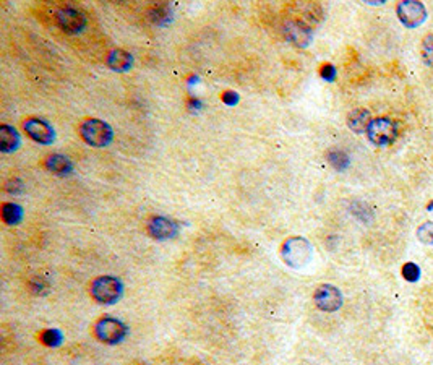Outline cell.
Segmentation results:
<instances>
[{"instance_id":"12","label":"cell","mask_w":433,"mask_h":365,"mask_svg":"<svg viewBox=\"0 0 433 365\" xmlns=\"http://www.w3.org/2000/svg\"><path fill=\"white\" fill-rule=\"evenodd\" d=\"M47 171H51L56 176H68L73 171V164L63 155H51L46 160Z\"/></svg>"},{"instance_id":"1","label":"cell","mask_w":433,"mask_h":365,"mask_svg":"<svg viewBox=\"0 0 433 365\" xmlns=\"http://www.w3.org/2000/svg\"><path fill=\"white\" fill-rule=\"evenodd\" d=\"M314 255V247L304 237H290L281 247V257L287 267L300 269L307 267Z\"/></svg>"},{"instance_id":"4","label":"cell","mask_w":433,"mask_h":365,"mask_svg":"<svg viewBox=\"0 0 433 365\" xmlns=\"http://www.w3.org/2000/svg\"><path fill=\"white\" fill-rule=\"evenodd\" d=\"M367 136L375 146H389L398 139V125L389 117L372 119L367 129Z\"/></svg>"},{"instance_id":"6","label":"cell","mask_w":433,"mask_h":365,"mask_svg":"<svg viewBox=\"0 0 433 365\" xmlns=\"http://www.w3.org/2000/svg\"><path fill=\"white\" fill-rule=\"evenodd\" d=\"M396 13L401 20V23L408 28H417L427 20L425 5L417 0H403L396 7Z\"/></svg>"},{"instance_id":"8","label":"cell","mask_w":433,"mask_h":365,"mask_svg":"<svg viewBox=\"0 0 433 365\" xmlns=\"http://www.w3.org/2000/svg\"><path fill=\"white\" fill-rule=\"evenodd\" d=\"M148 234L156 241H169L179 234V224L166 216H155L148 221Z\"/></svg>"},{"instance_id":"13","label":"cell","mask_w":433,"mask_h":365,"mask_svg":"<svg viewBox=\"0 0 433 365\" xmlns=\"http://www.w3.org/2000/svg\"><path fill=\"white\" fill-rule=\"evenodd\" d=\"M370 122L372 117L367 109H356L347 115V125H349V129L356 132V134H363V132L367 134V129L368 125H370Z\"/></svg>"},{"instance_id":"17","label":"cell","mask_w":433,"mask_h":365,"mask_svg":"<svg viewBox=\"0 0 433 365\" xmlns=\"http://www.w3.org/2000/svg\"><path fill=\"white\" fill-rule=\"evenodd\" d=\"M326 160L331 164L332 167L337 169V171H344V169L349 166V156L346 155L344 151L341 150H331L328 155H326Z\"/></svg>"},{"instance_id":"25","label":"cell","mask_w":433,"mask_h":365,"mask_svg":"<svg viewBox=\"0 0 433 365\" xmlns=\"http://www.w3.org/2000/svg\"><path fill=\"white\" fill-rule=\"evenodd\" d=\"M17 185L20 187V185H23V184H21L18 179H13V181H10L7 185H5V188H7V192L10 193H17L21 190V188H17Z\"/></svg>"},{"instance_id":"7","label":"cell","mask_w":433,"mask_h":365,"mask_svg":"<svg viewBox=\"0 0 433 365\" xmlns=\"http://www.w3.org/2000/svg\"><path fill=\"white\" fill-rule=\"evenodd\" d=\"M314 300H315V305L318 307L320 310L332 314V312H337L341 309L342 294H341V290L336 288V286L321 284L315 290Z\"/></svg>"},{"instance_id":"19","label":"cell","mask_w":433,"mask_h":365,"mask_svg":"<svg viewBox=\"0 0 433 365\" xmlns=\"http://www.w3.org/2000/svg\"><path fill=\"white\" fill-rule=\"evenodd\" d=\"M420 54H422V60H424L429 67H433V33L427 34L425 38L422 39Z\"/></svg>"},{"instance_id":"15","label":"cell","mask_w":433,"mask_h":365,"mask_svg":"<svg viewBox=\"0 0 433 365\" xmlns=\"http://www.w3.org/2000/svg\"><path fill=\"white\" fill-rule=\"evenodd\" d=\"M20 146L18 132L10 125L0 127V150L2 153H13Z\"/></svg>"},{"instance_id":"24","label":"cell","mask_w":433,"mask_h":365,"mask_svg":"<svg viewBox=\"0 0 433 365\" xmlns=\"http://www.w3.org/2000/svg\"><path fill=\"white\" fill-rule=\"evenodd\" d=\"M223 101L227 104V105H235L237 101H239V94L234 93V91H226L223 94Z\"/></svg>"},{"instance_id":"16","label":"cell","mask_w":433,"mask_h":365,"mask_svg":"<svg viewBox=\"0 0 433 365\" xmlns=\"http://www.w3.org/2000/svg\"><path fill=\"white\" fill-rule=\"evenodd\" d=\"M0 213H2L4 223L8 226H17L23 219V208L17 203H4Z\"/></svg>"},{"instance_id":"22","label":"cell","mask_w":433,"mask_h":365,"mask_svg":"<svg viewBox=\"0 0 433 365\" xmlns=\"http://www.w3.org/2000/svg\"><path fill=\"white\" fill-rule=\"evenodd\" d=\"M320 75L325 78L326 82H332L336 78V68L331 65V63H325L320 68Z\"/></svg>"},{"instance_id":"26","label":"cell","mask_w":433,"mask_h":365,"mask_svg":"<svg viewBox=\"0 0 433 365\" xmlns=\"http://www.w3.org/2000/svg\"><path fill=\"white\" fill-rule=\"evenodd\" d=\"M427 210H429V211H433V200H432V202H430L429 205H427Z\"/></svg>"},{"instance_id":"21","label":"cell","mask_w":433,"mask_h":365,"mask_svg":"<svg viewBox=\"0 0 433 365\" xmlns=\"http://www.w3.org/2000/svg\"><path fill=\"white\" fill-rule=\"evenodd\" d=\"M403 276H404L406 281H409V283L419 281V278H420V268L417 267V264L413 263V262L406 263L404 267H403Z\"/></svg>"},{"instance_id":"14","label":"cell","mask_w":433,"mask_h":365,"mask_svg":"<svg viewBox=\"0 0 433 365\" xmlns=\"http://www.w3.org/2000/svg\"><path fill=\"white\" fill-rule=\"evenodd\" d=\"M108 65L115 72H127L134 65V57H131L130 52L122 49L112 51L108 57Z\"/></svg>"},{"instance_id":"3","label":"cell","mask_w":433,"mask_h":365,"mask_svg":"<svg viewBox=\"0 0 433 365\" xmlns=\"http://www.w3.org/2000/svg\"><path fill=\"white\" fill-rule=\"evenodd\" d=\"M127 333H129V328H127L124 321L112 319V316H103L94 325V335L104 345H119V342L125 340Z\"/></svg>"},{"instance_id":"5","label":"cell","mask_w":433,"mask_h":365,"mask_svg":"<svg viewBox=\"0 0 433 365\" xmlns=\"http://www.w3.org/2000/svg\"><path fill=\"white\" fill-rule=\"evenodd\" d=\"M80 135L88 145L101 148L108 146L112 140V129L99 119H86L80 125Z\"/></svg>"},{"instance_id":"2","label":"cell","mask_w":433,"mask_h":365,"mask_svg":"<svg viewBox=\"0 0 433 365\" xmlns=\"http://www.w3.org/2000/svg\"><path fill=\"white\" fill-rule=\"evenodd\" d=\"M124 294V284L119 278L99 276L91 283V295L99 304L110 305L120 300Z\"/></svg>"},{"instance_id":"11","label":"cell","mask_w":433,"mask_h":365,"mask_svg":"<svg viewBox=\"0 0 433 365\" xmlns=\"http://www.w3.org/2000/svg\"><path fill=\"white\" fill-rule=\"evenodd\" d=\"M284 34L287 36V39L292 42V44L299 47H307L311 38H314V33H311L310 25L304 23L300 20H290L284 25Z\"/></svg>"},{"instance_id":"23","label":"cell","mask_w":433,"mask_h":365,"mask_svg":"<svg viewBox=\"0 0 433 365\" xmlns=\"http://www.w3.org/2000/svg\"><path fill=\"white\" fill-rule=\"evenodd\" d=\"M169 13L167 7H156L155 8V15H153V20L157 21V23H161V18H164V21L169 20Z\"/></svg>"},{"instance_id":"9","label":"cell","mask_w":433,"mask_h":365,"mask_svg":"<svg viewBox=\"0 0 433 365\" xmlns=\"http://www.w3.org/2000/svg\"><path fill=\"white\" fill-rule=\"evenodd\" d=\"M23 129L26 130V134L31 140H34L39 145H51L56 139L54 129L47 124L46 120L38 119V117H31L23 124Z\"/></svg>"},{"instance_id":"18","label":"cell","mask_w":433,"mask_h":365,"mask_svg":"<svg viewBox=\"0 0 433 365\" xmlns=\"http://www.w3.org/2000/svg\"><path fill=\"white\" fill-rule=\"evenodd\" d=\"M39 341L47 347H57L62 345V333L56 328H49V330H42L39 335Z\"/></svg>"},{"instance_id":"10","label":"cell","mask_w":433,"mask_h":365,"mask_svg":"<svg viewBox=\"0 0 433 365\" xmlns=\"http://www.w3.org/2000/svg\"><path fill=\"white\" fill-rule=\"evenodd\" d=\"M57 25L68 34H77L86 26V17L80 10L67 7L57 12Z\"/></svg>"},{"instance_id":"20","label":"cell","mask_w":433,"mask_h":365,"mask_svg":"<svg viewBox=\"0 0 433 365\" xmlns=\"http://www.w3.org/2000/svg\"><path fill=\"white\" fill-rule=\"evenodd\" d=\"M417 237H419V241L422 243H425V245H433V223L427 221V223L419 226V229H417Z\"/></svg>"}]
</instances>
